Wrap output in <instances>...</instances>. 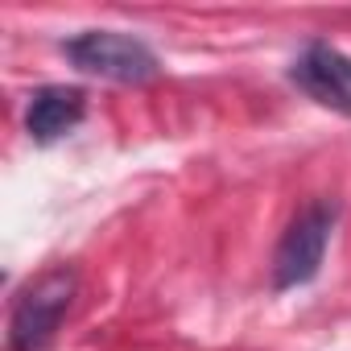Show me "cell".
Here are the masks:
<instances>
[{"label": "cell", "mask_w": 351, "mask_h": 351, "mask_svg": "<svg viewBox=\"0 0 351 351\" xmlns=\"http://www.w3.org/2000/svg\"><path fill=\"white\" fill-rule=\"evenodd\" d=\"M79 293V277L75 269L58 265L46 269L38 281H29L17 298H13V314H9V351H50L58 339L62 318L71 314Z\"/></svg>", "instance_id": "cell-1"}, {"label": "cell", "mask_w": 351, "mask_h": 351, "mask_svg": "<svg viewBox=\"0 0 351 351\" xmlns=\"http://www.w3.org/2000/svg\"><path fill=\"white\" fill-rule=\"evenodd\" d=\"M58 50L75 71L108 79V83L141 87L161 75V58L153 54V46L132 34H120V29H83V34L66 38Z\"/></svg>", "instance_id": "cell-2"}, {"label": "cell", "mask_w": 351, "mask_h": 351, "mask_svg": "<svg viewBox=\"0 0 351 351\" xmlns=\"http://www.w3.org/2000/svg\"><path fill=\"white\" fill-rule=\"evenodd\" d=\"M335 219H339V207L330 199H314V203H306L285 223V232L277 240V252H273V289L277 293L298 289V285H310L322 273Z\"/></svg>", "instance_id": "cell-3"}, {"label": "cell", "mask_w": 351, "mask_h": 351, "mask_svg": "<svg viewBox=\"0 0 351 351\" xmlns=\"http://www.w3.org/2000/svg\"><path fill=\"white\" fill-rule=\"evenodd\" d=\"M289 83L318 108L351 116V54H343L339 46L322 38L306 42V50L289 66Z\"/></svg>", "instance_id": "cell-4"}, {"label": "cell", "mask_w": 351, "mask_h": 351, "mask_svg": "<svg viewBox=\"0 0 351 351\" xmlns=\"http://www.w3.org/2000/svg\"><path fill=\"white\" fill-rule=\"evenodd\" d=\"M87 116V91L66 83H46L25 104V132L34 145H54L71 136Z\"/></svg>", "instance_id": "cell-5"}]
</instances>
